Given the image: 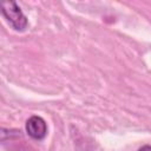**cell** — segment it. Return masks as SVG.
<instances>
[{"instance_id":"2","label":"cell","mask_w":151,"mask_h":151,"mask_svg":"<svg viewBox=\"0 0 151 151\" xmlns=\"http://www.w3.org/2000/svg\"><path fill=\"white\" fill-rule=\"evenodd\" d=\"M27 134L35 140H41L47 134V124L40 116H32L26 122Z\"/></svg>"},{"instance_id":"1","label":"cell","mask_w":151,"mask_h":151,"mask_svg":"<svg viewBox=\"0 0 151 151\" xmlns=\"http://www.w3.org/2000/svg\"><path fill=\"white\" fill-rule=\"evenodd\" d=\"M1 13L7 20V22L15 29V31H25L28 21L25 14L21 12L20 7L17 5L15 1H4L1 4Z\"/></svg>"},{"instance_id":"3","label":"cell","mask_w":151,"mask_h":151,"mask_svg":"<svg viewBox=\"0 0 151 151\" xmlns=\"http://www.w3.org/2000/svg\"><path fill=\"white\" fill-rule=\"evenodd\" d=\"M138 151H151V145H143L138 149Z\"/></svg>"}]
</instances>
